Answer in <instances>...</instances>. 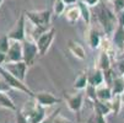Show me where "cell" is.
<instances>
[{
    "label": "cell",
    "instance_id": "obj_1",
    "mask_svg": "<svg viewBox=\"0 0 124 123\" xmlns=\"http://www.w3.org/2000/svg\"><path fill=\"white\" fill-rule=\"evenodd\" d=\"M95 9H96V15H97V21L103 28L104 33L107 36H112L114 30L118 26V19H117L116 11L113 10V8L111 9L102 1Z\"/></svg>",
    "mask_w": 124,
    "mask_h": 123
},
{
    "label": "cell",
    "instance_id": "obj_2",
    "mask_svg": "<svg viewBox=\"0 0 124 123\" xmlns=\"http://www.w3.org/2000/svg\"><path fill=\"white\" fill-rule=\"evenodd\" d=\"M26 19L30 21V24L36 28L39 34L44 31H47L52 22V11L50 10H28L25 11Z\"/></svg>",
    "mask_w": 124,
    "mask_h": 123
},
{
    "label": "cell",
    "instance_id": "obj_3",
    "mask_svg": "<svg viewBox=\"0 0 124 123\" xmlns=\"http://www.w3.org/2000/svg\"><path fill=\"white\" fill-rule=\"evenodd\" d=\"M0 76L5 80V82L11 87V89H15V90L20 91L22 94H26V95H28L32 98L34 97V92L30 89V87L23 81H21L20 79H17L16 76H14L10 72H8L4 65H0Z\"/></svg>",
    "mask_w": 124,
    "mask_h": 123
},
{
    "label": "cell",
    "instance_id": "obj_4",
    "mask_svg": "<svg viewBox=\"0 0 124 123\" xmlns=\"http://www.w3.org/2000/svg\"><path fill=\"white\" fill-rule=\"evenodd\" d=\"M55 33H57L55 28L52 26L47 31L42 32L39 36H38V38L36 40V43H37V47H38L39 56L41 57H43V56L47 54V52L49 50L53 41H54V38H55Z\"/></svg>",
    "mask_w": 124,
    "mask_h": 123
},
{
    "label": "cell",
    "instance_id": "obj_5",
    "mask_svg": "<svg viewBox=\"0 0 124 123\" xmlns=\"http://www.w3.org/2000/svg\"><path fill=\"white\" fill-rule=\"evenodd\" d=\"M8 36L11 41H20L23 42L26 40V15L25 12L20 15L19 20L16 21V24L14 25V27L10 30V32L8 33Z\"/></svg>",
    "mask_w": 124,
    "mask_h": 123
},
{
    "label": "cell",
    "instance_id": "obj_6",
    "mask_svg": "<svg viewBox=\"0 0 124 123\" xmlns=\"http://www.w3.org/2000/svg\"><path fill=\"white\" fill-rule=\"evenodd\" d=\"M31 102H28V106L26 105L25 110H22L25 112V115L28 117L30 122L31 123H41L46 117V107L41 106L39 103H33V105H30Z\"/></svg>",
    "mask_w": 124,
    "mask_h": 123
},
{
    "label": "cell",
    "instance_id": "obj_7",
    "mask_svg": "<svg viewBox=\"0 0 124 123\" xmlns=\"http://www.w3.org/2000/svg\"><path fill=\"white\" fill-rule=\"evenodd\" d=\"M23 44V60L28 64V66H32L36 62L37 57L39 56V50L37 47L36 41H32L31 38H27L22 42Z\"/></svg>",
    "mask_w": 124,
    "mask_h": 123
},
{
    "label": "cell",
    "instance_id": "obj_8",
    "mask_svg": "<svg viewBox=\"0 0 124 123\" xmlns=\"http://www.w3.org/2000/svg\"><path fill=\"white\" fill-rule=\"evenodd\" d=\"M5 69L8 72H10L14 76H16L17 79H20L21 81L25 82L26 76H27V70H28V64L25 60H20V62H11V63H5L4 64Z\"/></svg>",
    "mask_w": 124,
    "mask_h": 123
},
{
    "label": "cell",
    "instance_id": "obj_9",
    "mask_svg": "<svg viewBox=\"0 0 124 123\" xmlns=\"http://www.w3.org/2000/svg\"><path fill=\"white\" fill-rule=\"evenodd\" d=\"M84 100H85V96L81 91H78L76 94H73V95H65V101H66L68 108L71 112L78 113V115H80V112L82 110Z\"/></svg>",
    "mask_w": 124,
    "mask_h": 123
},
{
    "label": "cell",
    "instance_id": "obj_10",
    "mask_svg": "<svg viewBox=\"0 0 124 123\" xmlns=\"http://www.w3.org/2000/svg\"><path fill=\"white\" fill-rule=\"evenodd\" d=\"M6 63L23 60V44L20 41H11L10 48L8 50Z\"/></svg>",
    "mask_w": 124,
    "mask_h": 123
},
{
    "label": "cell",
    "instance_id": "obj_11",
    "mask_svg": "<svg viewBox=\"0 0 124 123\" xmlns=\"http://www.w3.org/2000/svg\"><path fill=\"white\" fill-rule=\"evenodd\" d=\"M33 100L36 101L37 103H39L41 106L43 107H52V106H54V105L59 103L60 102V98L55 97L53 94L50 92H47V91H42V92H34V97Z\"/></svg>",
    "mask_w": 124,
    "mask_h": 123
},
{
    "label": "cell",
    "instance_id": "obj_12",
    "mask_svg": "<svg viewBox=\"0 0 124 123\" xmlns=\"http://www.w3.org/2000/svg\"><path fill=\"white\" fill-rule=\"evenodd\" d=\"M111 37H112V44L114 49H117L120 54L124 49V26L118 25Z\"/></svg>",
    "mask_w": 124,
    "mask_h": 123
},
{
    "label": "cell",
    "instance_id": "obj_13",
    "mask_svg": "<svg viewBox=\"0 0 124 123\" xmlns=\"http://www.w3.org/2000/svg\"><path fill=\"white\" fill-rule=\"evenodd\" d=\"M68 49L76 59H79V60H85L86 59V50L82 47V44H80L78 41L69 40L68 41Z\"/></svg>",
    "mask_w": 124,
    "mask_h": 123
},
{
    "label": "cell",
    "instance_id": "obj_14",
    "mask_svg": "<svg viewBox=\"0 0 124 123\" xmlns=\"http://www.w3.org/2000/svg\"><path fill=\"white\" fill-rule=\"evenodd\" d=\"M102 37L101 34L98 33V31L90 26L88 27V31H87V43L90 46L91 49H100L101 48V44H102Z\"/></svg>",
    "mask_w": 124,
    "mask_h": 123
},
{
    "label": "cell",
    "instance_id": "obj_15",
    "mask_svg": "<svg viewBox=\"0 0 124 123\" xmlns=\"http://www.w3.org/2000/svg\"><path fill=\"white\" fill-rule=\"evenodd\" d=\"M103 84H106L104 72L96 66L92 72L88 74V85H92L95 87H98V86H101Z\"/></svg>",
    "mask_w": 124,
    "mask_h": 123
},
{
    "label": "cell",
    "instance_id": "obj_16",
    "mask_svg": "<svg viewBox=\"0 0 124 123\" xmlns=\"http://www.w3.org/2000/svg\"><path fill=\"white\" fill-rule=\"evenodd\" d=\"M97 68H100L103 72H107V70L112 69V57L108 52L101 49L98 60H97Z\"/></svg>",
    "mask_w": 124,
    "mask_h": 123
},
{
    "label": "cell",
    "instance_id": "obj_17",
    "mask_svg": "<svg viewBox=\"0 0 124 123\" xmlns=\"http://www.w3.org/2000/svg\"><path fill=\"white\" fill-rule=\"evenodd\" d=\"M64 16H65V20H66L70 25L76 24V22L81 19V12H80V9H79L78 4L68 8L66 11H65V14H64Z\"/></svg>",
    "mask_w": 124,
    "mask_h": 123
},
{
    "label": "cell",
    "instance_id": "obj_18",
    "mask_svg": "<svg viewBox=\"0 0 124 123\" xmlns=\"http://www.w3.org/2000/svg\"><path fill=\"white\" fill-rule=\"evenodd\" d=\"M96 95H97V100H101V101H111L114 96L112 87L107 84H103L96 87Z\"/></svg>",
    "mask_w": 124,
    "mask_h": 123
},
{
    "label": "cell",
    "instance_id": "obj_19",
    "mask_svg": "<svg viewBox=\"0 0 124 123\" xmlns=\"http://www.w3.org/2000/svg\"><path fill=\"white\" fill-rule=\"evenodd\" d=\"M79 9H80V12H81V19L85 21L86 25L91 26V17H92V14H91V9L85 1H82V0H79V1L76 3Z\"/></svg>",
    "mask_w": 124,
    "mask_h": 123
},
{
    "label": "cell",
    "instance_id": "obj_20",
    "mask_svg": "<svg viewBox=\"0 0 124 123\" xmlns=\"http://www.w3.org/2000/svg\"><path fill=\"white\" fill-rule=\"evenodd\" d=\"M93 108L96 112L103 115V116H108L109 113H112V107L109 101H101V100H95L92 102Z\"/></svg>",
    "mask_w": 124,
    "mask_h": 123
},
{
    "label": "cell",
    "instance_id": "obj_21",
    "mask_svg": "<svg viewBox=\"0 0 124 123\" xmlns=\"http://www.w3.org/2000/svg\"><path fill=\"white\" fill-rule=\"evenodd\" d=\"M74 89L78 90V91H82V90H86V87L88 86V74L86 72H81L74 80Z\"/></svg>",
    "mask_w": 124,
    "mask_h": 123
},
{
    "label": "cell",
    "instance_id": "obj_22",
    "mask_svg": "<svg viewBox=\"0 0 124 123\" xmlns=\"http://www.w3.org/2000/svg\"><path fill=\"white\" fill-rule=\"evenodd\" d=\"M0 106L6 108V110L14 111V112L17 111L16 105L14 103V101L11 100V97L8 95V91H0Z\"/></svg>",
    "mask_w": 124,
    "mask_h": 123
},
{
    "label": "cell",
    "instance_id": "obj_23",
    "mask_svg": "<svg viewBox=\"0 0 124 123\" xmlns=\"http://www.w3.org/2000/svg\"><path fill=\"white\" fill-rule=\"evenodd\" d=\"M111 87H112L113 95H123L124 94V78L122 75L114 76L111 84Z\"/></svg>",
    "mask_w": 124,
    "mask_h": 123
},
{
    "label": "cell",
    "instance_id": "obj_24",
    "mask_svg": "<svg viewBox=\"0 0 124 123\" xmlns=\"http://www.w3.org/2000/svg\"><path fill=\"white\" fill-rule=\"evenodd\" d=\"M111 107H112V113L118 115L120 112V108L123 106V95H114L113 98L109 101Z\"/></svg>",
    "mask_w": 124,
    "mask_h": 123
},
{
    "label": "cell",
    "instance_id": "obj_25",
    "mask_svg": "<svg viewBox=\"0 0 124 123\" xmlns=\"http://www.w3.org/2000/svg\"><path fill=\"white\" fill-rule=\"evenodd\" d=\"M68 5L65 4L64 0H54L53 3V12H54L57 16H63L66 11Z\"/></svg>",
    "mask_w": 124,
    "mask_h": 123
},
{
    "label": "cell",
    "instance_id": "obj_26",
    "mask_svg": "<svg viewBox=\"0 0 124 123\" xmlns=\"http://www.w3.org/2000/svg\"><path fill=\"white\" fill-rule=\"evenodd\" d=\"M10 44H11V40L9 38L8 34H3V36H0V52L8 53V50L10 48Z\"/></svg>",
    "mask_w": 124,
    "mask_h": 123
},
{
    "label": "cell",
    "instance_id": "obj_27",
    "mask_svg": "<svg viewBox=\"0 0 124 123\" xmlns=\"http://www.w3.org/2000/svg\"><path fill=\"white\" fill-rule=\"evenodd\" d=\"M16 123H31V122L22 110H17L16 111Z\"/></svg>",
    "mask_w": 124,
    "mask_h": 123
},
{
    "label": "cell",
    "instance_id": "obj_28",
    "mask_svg": "<svg viewBox=\"0 0 124 123\" xmlns=\"http://www.w3.org/2000/svg\"><path fill=\"white\" fill-rule=\"evenodd\" d=\"M112 5H113V10L116 11V14H118L122 10H124V0H113Z\"/></svg>",
    "mask_w": 124,
    "mask_h": 123
},
{
    "label": "cell",
    "instance_id": "obj_29",
    "mask_svg": "<svg viewBox=\"0 0 124 123\" xmlns=\"http://www.w3.org/2000/svg\"><path fill=\"white\" fill-rule=\"evenodd\" d=\"M59 112H60V108H58L57 111H54L52 115H49V116H47L41 123H54V121H55V118H57V116L59 115Z\"/></svg>",
    "mask_w": 124,
    "mask_h": 123
},
{
    "label": "cell",
    "instance_id": "obj_30",
    "mask_svg": "<svg viewBox=\"0 0 124 123\" xmlns=\"http://www.w3.org/2000/svg\"><path fill=\"white\" fill-rule=\"evenodd\" d=\"M91 123H107V122H106V116H103V115H101V113H98V112L95 111L93 121Z\"/></svg>",
    "mask_w": 124,
    "mask_h": 123
},
{
    "label": "cell",
    "instance_id": "obj_31",
    "mask_svg": "<svg viewBox=\"0 0 124 123\" xmlns=\"http://www.w3.org/2000/svg\"><path fill=\"white\" fill-rule=\"evenodd\" d=\"M10 89H11V87L5 82V80L1 76H0V91H9Z\"/></svg>",
    "mask_w": 124,
    "mask_h": 123
},
{
    "label": "cell",
    "instance_id": "obj_32",
    "mask_svg": "<svg viewBox=\"0 0 124 123\" xmlns=\"http://www.w3.org/2000/svg\"><path fill=\"white\" fill-rule=\"evenodd\" d=\"M82 1H85L90 8H96V6L102 1V0H82Z\"/></svg>",
    "mask_w": 124,
    "mask_h": 123
},
{
    "label": "cell",
    "instance_id": "obj_33",
    "mask_svg": "<svg viewBox=\"0 0 124 123\" xmlns=\"http://www.w3.org/2000/svg\"><path fill=\"white\" fill-rule=\"evenodd\" d=\"M117 19H118V25L124 26V10H122L120 12L117 14Z\"/></svg>",
    "mask_w": 124,
    "mask_h": 123
},
{
    "label": "cell",
    "instance_id": "obj_34",
    "mask_svg": "<svg viewBox=\"0 0 124 123\" xmlns=\"http://www.w3.org/2000/svg\"><path fill=\"white\" fill-rule=\"evenodd\" d=\"M54 123H71L69 119H66L65 117H63L60 113L57 116V118H55V121H54Z\"/></svg>",
    "mask_w": 124,
    "mask_h": 123
},
{
    "label": "cell",
    "instance_id": "obj_35",
    "mask_svg": "<svg viewBox=\"0 0 124 123\" xmlns=\"http://www.w3.org/2000/svg\"><path fill=\"white\" fill-rule=\"evenodd\" d=\"M6 57L8 54L4 53V52H0V65H4L6 63Z\"/></svg>",
    "mask_w": 124,
    "mask_h": 123
},
{
    "label": "cell",
    "instance_id": "obj_36",
    "mask_svg": "<svg viewBox=\"0 0 124 123\" xmlns=\"http://www.w3.org/2000/svg\"><path fill=\"white\" fill-rule=\"evenodd\" d=\"M64 1H65L66 5H74V4H76L79 1V0H64Z\"/></svg>",
    "mask_w": 124,
    "mask_h": 123
},
{
    "label": "cell",
    "instance_id": "obj_37",
    "mask_svg": "<svg viewBox=\"0 0 124 123\" xmlns=\"http://www.w3.org/2000/svg\"><path fill=\"white\" fill-rule=\"evenodd\" d=\"M119 59H124V49H123V52H122L120 56H119Z\"/></svg>",
    "mask_w": 124,
    "mask_h": 123
},
{
    "label": "cell",
    "instance_id": "obj_38",
    "mask_svg": "<svg viewBox=\"0 0 124 123\" xmlns=\"http://www.w3.org/2000/svg\"><path fill=\"white\" fill-rule=\"evenodd\" d=\"M3 3H4V0H0V6L3 5Z\"/></svg>",
    "mask_w": 124,
    "mask_h": 123
},
{
    "label": "cell",
    "instance_id": "obj_39",
    "mask_svg": "<svg viewBox=\"0 0 124 123\" xmlns=\"http://www.w3.org/2000/svg\"><path fill=\"white\" fill-rule=\"evenodd\" d=\"M106 1H108V3H112V1H113V0H106Z\"/></svg>",
    "mask_w": 124,
    "mask_h": 123
},
{
    "label": "cell",
    "instance_id": "obj_40",
    "mask_svg": "<svg viewBox=\"0 0 124 123\" xmlns=\"http://www.w3.org/2000/svg\"><path fill=\"white\" fill-rule=\"evenodd\" d=\"M120 75H122V76H123V78H124V72H123V73H122V74H120Z\"/></svg>",
    "mask_w": 124,
    "mask_h": 123
},
{
    "label": "cell",
    "instance_id": "obj_41",
    "mask_svg": "<svg viewBox=\"0 0 124 123\" xmlns=\"http://www.w3.org/2000/svg\"><path fill=\"white\" fill-rule=\"evenodd\" d=\"M123 98H124V96H123ZM123 102H124V100H123Z\"/></svg>",
    "mask_w": 124,
    "mask_h": 123
}]
</instances>
